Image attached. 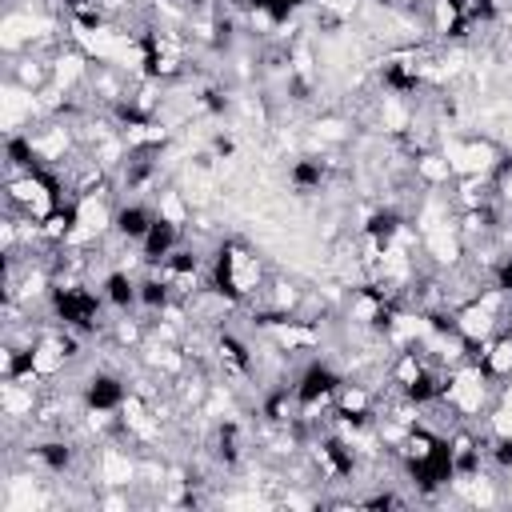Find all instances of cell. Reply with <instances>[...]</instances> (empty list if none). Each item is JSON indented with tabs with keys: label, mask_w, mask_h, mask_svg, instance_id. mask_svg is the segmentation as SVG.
<instances>
[{
	"label": "cell",
	"mask_w": 512,
	"mask_h": 512,
	"mask_svg": "<svg viewBox=\"0 0 512 512\" xmlns=\"http://www.w3.org/2000/svg\"><path fill=\"white\" fill-rule=\"evenodd\" d=\"M128 392H132L128 376L116 372L112 364H100L96 372H88V380H84V388H80V404H84L88 412H120L124 400H128Z\"/></svg>",
	"instance_id": "277c9868"
},
{
	"label": "cell",
	"mask_w": 512,
	"mask_h": 512,
	"mask_svg": "<svg viewBox=\"0 0 512 512\" xmlns=\"http://www.w3.org/2000/svg\"><path fill=\"white\" fill-rule=\"evenodd\" d=\"M324 180H328V160H320V156H296L288 164V188L296 196H316L324 188Z\"/></svg>",
	"instance_id": "8fae6325"
},
{
	"label": "cell",
	"mask_w": 512,
	"mask_h": 512,
	"mask_svg": "<svg viewBox=\"0 0 512 512\" xmlns=\"http://www.w3.org/2000/svg\"><path fill=\"white\" fill-rule=\"evenodd\" d=\"M184 244V228L180 224H172V220H164V216H156V224L148 228V236L136 244V252H140V264L144 268H156L172 248H180Z\"/></svg>",
	"instance_id": "9c48e42d"
},
{
	"label": "cell",
	"mask_w": 512,
	"mask_h": 512,
	"mask_svg": "<svg viewBox=\"0 0 512 512\" xmlns=\"http://www.w3.org/2000/svg\"><path fill=\"white\" fill-rule=\"evenodd\" d=\"M352 136V124L344 120V116H320V120H312V144L324 152L328 144L336 148V144H344Z\"/></svg>",
	"instance_id": "7c38bea8"
},
{
	"label": "cell",
	"mask_w": 512,
	"mask_h": 512,
	"mask_svg": "<svg viewBox=\"0 0 512 512\" xmlns=\"http://www.w3.org/2000/svg\"><path fill=\"white\" fill-rule=\"evenodd\" d=\"M440 400L456 412V420L472 424V420L488 416V408L496 400V384L484 376V368L476 360H460V364L448 368V380H444V396Z\"/></svg>",
	"instance_id": "7a4b0ae2"
},
{
	"label": "cell",
	"mask_w": 512,
	"mask_h": 512,
	"mask_svg": "<svg viewBox=\"0 0 512 512\" xmlns=\"http://www.w3.org/2000/svg\"><path fill=\"white\" fill-rule=\"evenodd\" d=\"M136 276L128 272V268H120V264H112L104 276H100V296H104V304H108V312L116 316V312H136Z\"/></svg>",
	"instance_id": "30bf717a"
},
{
	"label": "cell",
	"mask_w": 512,
	"mask_h": 512,
	"mask_svg": "<svg viewBox=\"0 0 512 512\" xmlns=\"http://www.w3.org/2000/svg\"><path fill=\"white\" fill-rule=\"evenodd\" d=\"M268 272L260 252L244 240V236H224L216 240L212 256H208V284L236 308H244L260 288H264Z\"/></svg>",
	"instance_id": "6da1fadb"
},
{
	"label": "cell",
	"mask_w": 512,
	"mask_h": 512,
	"mask_svg": "<svg viewBox=\"0 0 512 512\" xmlns=\"http://www.w3.org/2000/svg\"><path fill=\"white\" fill-rule=\"evenodd\" d=\"M44 104H40V92H28L20 88L16 80L4 76V96H0V120H4V136L12 132H28L36 120H44Z\"/></svg>",
	"instance_id": "5b68a950"
},
{
	"label": "cell",
	"mask_w": 512,
	"mask_h": 512,
	"mask_svg": "<svg viewBox=\"0 0 512 512\" xmlns=\"http://www.w3.org/2000/svg\"><path fill=\"white\" fill-rule=\"evenodd\" d=\"M412 180H416V188H424V192H444V188H452V180H456V168H452V160L444 156V148H424V152H416L412 156Z\"/></svg>",
	"instance_id": "52a82bcc"
},
{
	"label": "cell",
	"mask_w": 512,
	"mask_h": 512,
	"mask_svg": "<svg viewBox=\"0 0 512 512\" xmlns=\"http://www.w3.org/2000/svg\"><path fill=\"white\" fill-rule=\"evenodd\" d=\"M136 468H140V460L120 444H104L96 452V460H92V476L104 488H132L136 484Z\"/></svg>",
	"instance_id": "8992f818"
},
{
	"label": "cell",
	"mask_w": 512,
	"mask_h": 512,
	"mask_svg": "<svg viewBox=\"0 0 512 512\" xmlns=\"http://www.w3.org/2000/svg\"><path fill=\"white\" fill-rule=\"evenodd\" d=\"M156 224V204L152 200H140L132 196L128 204H116V220H112V232L128 244H140L148 236V228Z\"/></svg>",
	"instance_id": "ba28073f"
},
{
	"label": "cell",
	"mask_w": 512,
	"mask_h": 512,
	"mask_svg": "<svg viewBox=\"0 0 512 512\" xmlns=\"http://www.w3.org/2000/svg\"><path fill=\"white\" fill-rule=\"evenodd\" d=\"M356 504H364V508H400L404 496H400L396 488H380V492H372V496H360Z\"/></svg>",
	"instance_id": "4fadbf2b"
},
{
	"label": "cell",
	"mask_w": 512,
	"mask_h": 512,
	"mask_svg": "<svg viewBox=\"0 0 512 512\" xmlns=\"http://www.w3.org/2000/svg\"><path fill=\"white\" fill-rule=\"evenodd\" d=\"M440 148L452 160L456 176H492V168H496V160L504 152L488 136H460V140H444Z\"/></svg>",
	"instance_id": "3957f363"
}]
</instances>
